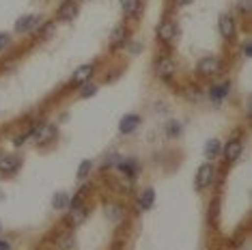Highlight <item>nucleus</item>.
Returning a JSON list of instances; mask_svg holds the SVG:
<instances>
[{
	"label": "nucleus",
	"mask_w": 252,
	"mask_h": 250,
	"mask_svg": "<svg viewBox=\"0 0 252 250\" xmlns=\"http://www.w3.org/2000/svg\"><path fill=\"white\" fill-rule=\"evenodd\" d=\"M196 69H199V74L201 75H218L220 74V69H222V63L218 61L216 56H205V58H201L199 65H196Z\"/></svg>",
	"instance_id": "20e7f679"
},
{
	"label": "nucleus",
	"mask_w": 252,
	"mask_h": 250,
	"mask_svg": "<svg viewBox=\"0 0 252 250\" xmlns=\"http://www.w3.org/2000/svg\"><path fill=\"white\" fill-rule=\"evenodd\" d=\"M9 43H11V37L7 35V32H0V52H2V50H7V48H9Z\"/></svg>",
	"instance_id": "a878e982"
},
{
	"label": "nucleus",
	"mask_w": 252,
	"mask_h": 250,
	"mask_svg": "<svg viewBox=\"0 0 252 250\" xmlns=\"http://www.w3.org/2000/svg\"><path fill=\"white\" fill-rule=\"evenodd\" d=\"M76 246V237L71 235L69 231H63L56 235V248L58 250H74Z\"/></svg>",
	"instance_id": "2eb2a0df"
},
{
	"label": "nucleus",
	"mask_w": 252,
	"mask_h": 250,
	"mask_svg": "<svg viewBox=\"0 0 252 250\" xmlns=\"http://www.w3.org/2000/svg\"><path fill=\"white\" fill-rule=\"evenodd\" d=\"M220 32H222V37L224 39H231V37L235 35V20H233V15H222L220 18Z\"/></svg>",
	"instance_id": "4468645a"
},
{
	"label": "nucleus",
	"mask_w": 252,
	"mask_h": 250,
	"mask_svg": "<svg viewBox=\"0 0 252 250\" xmlns=\"http://www.w3.org/2000/svg\"><path fill=\"white\" fill-rule=\"evenodd\" d=\"M32 138L37 140V143H52L54 138H56V125L52 123H37L35 129H32Z\"/></svg>",
	"instance_id": "f03ea898"
},
{
	"label": "nucleus",
	"mask_w": 252,
	"mask_h": 250,
	"mask_svg": "<svg viewBox=\"0 0 252 250\" xmlns=\"http://www.w3.org/2000/svg\"><path fill=\"white\" fill-rule=\"evenodd\" d=\"M142 9V0H121V11L125 18H136Z\"/></svg>",
	"instance_id": "ddd939ff"
},
{
	"label": "nucleus",
	"mask_w": 252,
	"mask_h": 250,
	"mask_svg": "<svg viewBox=\"0 0 252 250\" xmlns=\"http://www.w3.org/2000/svg\"><path fill=\"white\" fill-rule=\"evenodd\" d=\"M97 91H100V86H97V84L84 82V84H82V91H80V97H82V100H89V97L97 95Z\"/></svg>",
	"instance_id": "b1692460"
},
{
	"label": "nucleus",
	"mask_w": 252,
	"mask_h": 250,
	"mask_svg": "<svg viewBox=\"0 0 252 250\" xmlns=\"http://www.w3.org/2000/svg\"><path fill=\"white\" fill-rule=\"evenodd\" d=\"M228 95V82H224V84H218V86H211V91H209V97L216 104H220V101L224 100V97Z\"/></svg>",
	"instance_id": "6ab92c4d"
},
{
	"label": "nucleus",
	"mask_w": 252,
	"mask_h": 250,
	"mask_svg": "<svg viewBox=\"0 0 252 250\" xmlns=\"http://www.w3.org/2000/svg\"><path fill=\"white\" fill-rule=\"evenodd\" d=\"M22 168V157L18 155H0V173L2 175H15Z\"/></svg>",
	"instance_id": "423d86ee"
},
{
	"label": "nucleus",
	"mask_w": 252,
	"mask_h": 250,
	"mask_svg": "<svg viewBox=\"0 0 252 250\" xmlns=\"http://www.w3.org/2000/svg\"><path fill=\"white\" fill-rule=\"evenodd\" d=\"M78 13H80V4L76 2V0H65L61 4V9H58V20L71 22L78 18Z\"/></svg>",
	"instance_id": "6e6552de"
},
{
	"label": "nucleus",
	"mask_w": 252,
	"mask_h": 250,
	"mask_svg": "<svg viewBox=\"0 0 252 250\" xmlns=\"http://www.w3.org/2000/svg\"><path fill=\"white\" fill-rule=\"evenodd\" d=\"M166 134L173 136V138H175V136H179V134H181V125H179L177 121H171L166 125Z\"/></svg>",
	"instance_id": "393cba45"
},
{
	"label": "nucleus",
	"mask_w": 252,
	"mask_h": 250,
	"mask_svg": "<svg viewBox=\"0 0 252 250\" xmlns=\"http://www.w3.org/2000/svg\"><path fill=\"white\" fill-rule=\"evenodd\" d=\"M0 231H2V225H0Z\"/></svg>",
	"instance_id": "2f4dec72"
},
{
	"label": "nucleus",
	"mask_w": 252,
	"mask_h": 250,
	"mask_svg": "<svg viewBox=\"0 0 252 250\" xmlns=\"http://www.w3.org/2000/svg\"><path fill=\"white\" fill-rule=\"evenodd\" d=\"M220 151H222L220 140H218V138L207 140V145H205V157H207V160H216V157L220 155Z\"/></svg>",
	"instance_id": "a211bd4d"
},
{
	"label": "nucleus",
	"mask_w": 252,
	"mask_h": 250,
	"mask_svg": "<svg viewBox=\"0 0 252 250\" xmlns=\"http://www.w3.org/2000/svg\"><path fill=\"white\" fill-rule=\"evenodd\" d=\"M173 2L177 4V7H188V4H192L194 0H173Z\"/></svg>",
	"instance_id": "c85d7f7f"
},
{
	"label": "nucleus",
	"mask_w": 252,
	"mask_h": 250,
	"mask_svg": "<svg viewBox=\"0 0 252 250\" xmlns=\"http://www.w3.org/2000/svg\"><path fill=\"white\" fill-rule=\"evenodd\" d=\"M237 2L244 11H250V7H252V0H237Z\"/></svg>",
	"instance_id": "cd10ccee"
},
{
	"label": "nucleus",
	"mask_w": 252,
	"mask_h": 250,
	"mask_svg": "<svg viewBox=\"0 0 252 250\" xmlns=\"http://www.w3.org/2000/svg\"><path fill=\"white\" fill-rule=\"evenodd\" d=\"M69 205H71V199H69L67 192L54 194V199H52V207H54V209H67Z\"/></svg>",
	"instance_id": "aec40b11"
},
{
	"label": "nucleus",
	"mask_w": 252,
	"mask_h": 250,
	"mask_svg": "<svg viewBox=\"0 0 252 250\" xmlns=\"http://www.w3.org/2000/svg\"><path fill=\"white\" fill-rule=\"evenodd\" d=\"M39 24H41V18H39V15H22V18L15 22V32L24 35V32L35 30Z\"/></svg>",
	"instance_id": "0eeeda50"
},
{
	"label": "nucleus",
	"mask_w": 252,
	"mask_h": 250,
	"mask_svg": "<svg viewBox=\"0 0 252 250\" xmlns=\"http://www.w3.org/2000/svg\"><path fill=\"white\" fill-rule=\"evenodd\" d=\"M0 250H11V244L7 240H0Z\"/></svg>",
	"instance_id": "7c9ffc66"
},
{
	"label": "nucleus",
	"mask_w": 252,
	"mask_h": 250,
	"mask_svg": "<svg viewBox=\"0 0 252 250\" xmlns=\"http://www.w3.org/2000/svg\"><path fill=\"white\" fill-rule=\"evenodd\" d=\"M138 203H140V209H151V207H153V203H155V190H153V188L142 190Z\"/></svg>",
	"instance_id": "dca6fc26"
},
{
	"label": "nucleus",
	"mask_w": 252,
	"mask_h": 250,
	"mask_svg": "<svg viewBox=\"0 0 252 250\" xmlns=\"http://www.w3.org/2000/svg\"><path fill=\"white\" fill-rule=\"evenodd\" d=\"M28 138H32V134H22V136H18V138H15V143H13V145H15V147H22Z\"/></svg>",
	"instance_id": "bb28decb"
},
{
	"label": "nucleus",
	"mask_w": 252,
	"mask_h": 250,
	"mask_svg": "<svg viewBox=\"0 0 252 250\" xmlns=\"http://www.w3.org/2000/svg\"><path fill=\"white\" fill-rule=\"evenodd\" d=\"M244 54H246V56H252V43L250 41L244 46Z\"/></svg>",
	"instance_id": "c756f323"
},
{
	"label": "nucleus",
	"mask_w": 252,
	"mask_h": 250,
	"mask_svg": "<svg viewBox=\"0 0 252 250\" xmlns=\"http://www.w3.org/2000/svg\"><path fill=\"white\" fill-rule=\"evenodd\" d=\"M86 218H89V207H86V205H82L80 200H76V203L71 205V211L67 216V225L69 226H80Z\"/></svg>",
	"instance_id": "7ed1b4c3"
},
{
	"label": "nucleus",
	"mask_w": 252,
	"mask_h": 250,
	"mask_svg": "<svg viewBox=\"0 0 252 250\" xmlns=\"http://www.w3.org/2000/svg\"><path fill=\"white\" fill-rule=\"evenodd\" d=\"M138 125H140V117L131 112V115H125L121 119L119 129H121V134H131V132H136V129H138Z\"/></svg>",
	"instance_id": "f8f14e48"
},
{
	"label": "nucleus",
	"mask_w": 252,
	"mask_h": 250,
	"mask_svg": "<svg viewBox=\"0 0 252 250\" xmlns=\"http://www.w3.org/2000/svg\"><path fill=\"white\" fill-rule=\"evenodd\" d=\"M155 35L160 41H166V43L173 41L175 37H177V24H175V22H162V24L157 26Z\"/></svg>",
	"instance_id": "9d476101"
},
{
	"label": "nucleus",
	"mask_w": 252,
	"mask_h": 250,
	"mask_svg": "<svg viewBox=\"0 0 252 250\" xmlns=\"http://www.w3.org/2000/svg\"><path fill=\"white\" fill-rule=\"evenodd\" d=\"M119 168L125 173V177H134L136 175V171H138V164H136L134 160H123V162H119Z\"/></svg>",
	"instance_id": "4be33fe9"
},
{
	"label": "nucleus",
	"mask_w": 252,
	"mask_h": 250,
	"mask_svg": "<svg viewBox=\"0 0 252 250\" xmlns=\"http://www.w3.org/2000/svg\"><path fill=\"white\" fill-rule=\"evenodd\" d=\"M175 72H177V65H175V61L171 56H160V58H157L155 74L160 75V78L168 80V78H173V75H175Z\"/></svg>",
	"instance_id": "39448f33"
},
{
	"label": "nucleus",
	"mask_w": 252,
	"mask_h": 250,
	"mask_svg": "<svg viewBox=\"0 0 252 250\" xmlns=\"http://www.w3.org/2000/svg\"><path fill=\"white\" fill-rule=\"evenodd\" d=\"M213 177H216V168H213L209 162H207V164H202V166H199V171H196V179H194L196 190L209 188L213 183Z\"/></svg>",
	"instance_id": "f257e3e1"
},
{
	"label": "nucleus",
	"mask_w": 252,
	"mask_h": 250,
	"mask_svg": "<svg viewBox=\"0 0 252 250\" xmlns=\"http://www.w3.org/2000/svg\"><path fill=\"white\" fill-rule=\"evenodd\" d=\"M91 171H93V160H82V164L78 166L76 177H78V179H86L91 175Z\"/></svg>",
	"instance_id": "5701e85b"
},
{
	"label": "nucleus",
	"mask_w": 252,
	"mask_h": 250,
	"mask_svg": "<svg viewBox=\"0 0 252 250\" xmlns=\"http://www.w3.org/2000/svg\"><path fill=\"white\" fill-rule=\"evenodd\" d=\"M242 149H244L242 140H239V138H231V140L227 143V147H224V157H227L228 162L237 160V157L242 155Z\"/></svg>",
	"instance_id": "9b49d317"
},
{
	"label": "nucleus",
	"mask_w": 252,
	"mask_h": 250,
	"mask_svg": "<svg viewBox=\"0 0 252 250\" xmlns=\"http://www.w3.org/2000/svg\"><path fill=\"white\" fill-rule=\"evenodd\" d=\"M125 39H127V28L125 26H117V28L112 30V35H110V46L112 48H119V46H123Z\"/></svg>",
	"instance_id": "f3484780"
},
{
	"label": "nucleus",
	"mask_w": 252,
	"mask_h": 250,
	"mask_svg": "<svg viewBox=\"0 0 252 250\" xmlns=\"http://www.w3.org/2000/svg\"><path fill=\"white\" fill-rule=\"evenodd\" d=\"M93 74H95V65L84 63V65H80V67L74 72V75H71V82H76V84H84V82H89V80H91V75H93Z\"/></svg>",
	"instance_id": "1a4fd4ad"
},
{
	"label": "nucleus",
	"mask_w": 252,
	"mask_h": 250,
	"mask_svg": "<svg viewBox=\"0 0 252 250\" xmlns=\"http://www.w3.org/2000/svg\"><path fill=\"white\" fill-rule=\"evenodd\" d=\"M106 216H108V218H110L112 222H119V220L123 218V209L119 207L117 203H112V205H106Z\"/></svg>",
	"instance_id": "412c9836"
}]
</instances>
